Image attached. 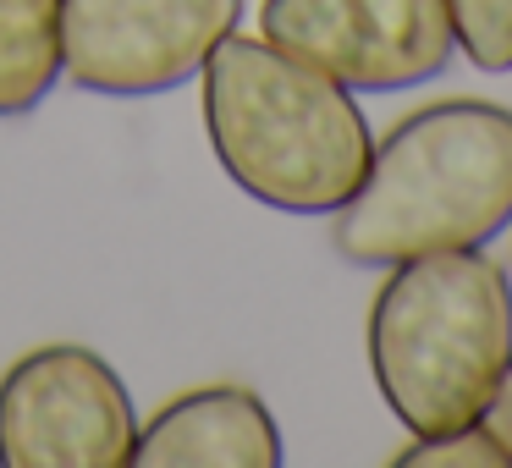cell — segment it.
<instances>
[{"label":"cell","mask_w":512,"mask_h":468,"mask_svg":"<svg viewBox=\"0 0 512 468\" xmlns=\"http://www.w3.org/2000/svg\"><path fill=\"white\" fill-rule=\"evenodd\" d=\"M364 347L380 402L408 435L474 424L512 358V276L485 248L402 259L369 303Z\"/></svg>","instance_id":"3957f363"},{"label":"cell","mask_w":512,"mask_h":468,"mask_svg":"<svg viewBox=\"0 0 512 468\" xmlns=\"http://www.w3.org/2000/svg\"><path fill=\"white\" fill-rule=\"evenodd\" d=\"M61 83V0H0V116H28Z\"/></svg>","instance_id":"ba28073f"},{"label":"cell","mask_w":512,"mask_h":468,"mask_svg":"<svg viewBox=\"0 0 512 468\" xmlns=\"http://www.w3.org/2000/svg\"><path fill=\"white\" fill-rule=\"evenodd\" d=\"M199 83L210 149L248 199L281 215H336L358 193L375 133L347 83L265 34H226Z\"/></svg>","instance_id":"7a4b0ae2"},{"label":"cell","mask_w":512,"mask_h":468,"mask_svg":"<svg viewBox=\"0 0 512 468\" xmlns=\"http://www.w3.org/2000/svg\"><path fill=\"white\" fill-rule=\"evenodd\" d=\"M512 226V111L496 100H435L386 127L358 193L331 215L347 265L391 270L413 254L485 248Z\"/></svg>","instance_id":"6da1fadb"},{"label":"cell","mask_w":512,"mask_h":468,"mask_svg":"<svg viewBox=\"0 0 512 468\" xmlns=\"http://www.w3.org/2000/svg\"><path fill=\"white\" fill-rule=\"evenodd\" d=\"M259 34L353 94L419 89L457 56L446 0H265Z\"/></svg>","instance_id":"8992f818"},{"label":"cell","mask_w":512,"mask_h":468,"mask_svg":"<svg viewBox=\"0 0 512 468\" xmlns=\"http://www.w3.org/2000/svg\"><path fill=\"white\" fill-rule=\"evenodd\" d=\"M287 457L281 424L248 386H193L138 424V468H276Z\"/></svg>","instance_id":"52a82bcc"},{"label":"cell","mask_w":512,"mask_h":468,"mask_svg":"<svg viewBox=\"0 0 512 468\" xmlns=\"http://www.w3.org/2000/svg\"><path fill=\"white\" fill-rule=\"evenodd\" d=\"M133 441V397L94 347H28L0 375V468H127Z\"/></svg>","instance_id":"277c9868"},{"label":"cell","mask_w":512,"mask_h":468,"mask_svg":"<svg viewBox=\"0 0 512 468\" xmlns=\"http://www.w3.org/2000/svg\"><path fill=\"white\" fill-rule=\"evenodd\" d=\"M479 424H485V435L501 446V457H507V468H512V358L496 375V386H490L485 408H479Z\"/></svg>","instance_id":"8fae6325"},{"label":"cell","mask_w":512,"mask_h":468,"mask_svg":"<svg viewBox=\"0 0 512 468\" xmlns=\"http://www.w3.org/2000/svg\"><path fill=\"white\" fill-rule=\"evenodd\" d=\"M391 463L402 468H507L501 446L485 435V424H452V430H430V435H413Z\"/></svg>","instance_id":"30bf717a"},{"label":"cell","mask_w":512,"mask_h":468,"mask_svg":"<svg viewBox=\"0 0 512 468\" xmlns=\"http://www.w3.org/2000/svg\"><path fill=\"white\" fill-rule=\"evenodd\" d=\"M237 23L243 0H61V78L105 100L171 94Z\"/></svg>","instance_id":"5b68a950"},{"label":"cell","mask_w":512,"mask_h":468,"mask_svg":"<svg viewBox=\"0 0 512 468\" xmlns=\"http://www.w3.org/2000/svg\"><path fill=\"white\" fill-rule=\"evenodd\" d=\"M446 17L479 72H512V0H446Z\"/></svg>","instance_id":"9c48e42d"}]
</instances>
